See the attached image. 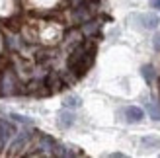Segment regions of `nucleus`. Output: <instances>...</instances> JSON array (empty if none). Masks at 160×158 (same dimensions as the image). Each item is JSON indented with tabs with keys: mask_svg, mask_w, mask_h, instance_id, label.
I'll use <instances>...</instances> for the list:
<instances>
[{
	"mask_svg": "<svg viewBox=\"0 0 160 158\" xmlns=\"http://www.w3.org/2000/svg\"><path fill=\"white\" fill-rule=\"evenodd\" d=\"M31 137H33V133H31V131H22L20 135L16 137V141L10 145V151H8V154H20V151L29 143Z\"/></svg>",
	"mask_w": 160,
	"mask_h": 158,
	"instance_id": "1",
	"label": "nucleus"
},
{
	"mask_svg": "<svg viewBox=\"0 0 160 158\" xmlns=\"http://www.w3.org/2000/svg\"><path fill=\"white\" fill-rule=\"evenodd\" d=\"M123 115H125V121L127 123H141L142 117H145V111L137 106H127L123 109Z\"/></svg>",
	"mask_w": 160,
	"mask_h": 158,
	"instance_id": "2",
	"label": "nucleus"
},
{
	"mask_svg": "<svg viewBox=\"0 0 160 158\" xmlns=\"http://www.w3.org/2000/svg\"><path fill=\"white\" fill-rule=\"evenodd\" d=\"M57 123H59L61 129L72 127V125H74V113L68 111V107H65L62 111H59V115H57Z\"/></svg>",
	"mask_w": 160,
	"mask_h": 158,
	"instance_id": "3",
	"label": "nucleus"
},
{
	"mask_svg": "<svg viewBox=\"0 0 160 158\" xmlns=\"http://www.w3.org/2000/svg\"><path fill=\"white\" fill-rule=\"evenodd\" d=\"M137 22H141V27L142 29H154L160 23L158 16H154V14H139L137 16Z\"/></svg>",
	"mask_w": 160,
	"mask_h": 158,
	"instance_id": "4",
	"label": "nucleus"
},
{
	"mask_svg": "<svg viewBox=\"0 0 160 158\" xmlns=\"http://www.w3.org/2000/svg\"><path fill=\"white\" fill-rule=\"evenodd\" d=\"M14 133H16L14 125H10L8 121H0V148H2L8 141L14 137Z\"/></svg>",
	"mask_w": 160,
	"mask_h": 158,
	"instance_id": "5",
	"label": "nucleus"
},
{
	"mask_svg": "<svg viewBox=\"0 0 160 158\" xmlns=\"http://www.w3.org/2000/svg\"><path fill=\"white\" fill-rule=\"evenodd\" d=\"M80 29H82V33L86 35V37H94L96 33H98V29H100V22H96V20H88L86 23H82V27H80Z\"/></svg>",
	"mask_w": 160,
	"mask_h": 158,
	"instance_id": "6",
	"label": "nucleus"
},
{
	"mask_svg": "<svg viewBox=\"0 0 160 158\" xmlns=\"http://www.w3.org/2000/svg\"><path fill=\"white\" fill-rule=\"evenodd\" d=\"M141 145H142V148H147V151H156V148H160V137H154V135L142 137Z\"/></svg>",
	"mask_w": 160,
	"mask_h": 158,
	"instance_id": "7",
	"label": "nucleus"
},
{
	"mask_svg": "<svg viewBox=\"0 0 160 158\" xmlns=\"http://www.w3.org/2000/svg\"><path fill=\"white\" fill-rule=\"evenodd\" d=\"M141 74H142V78H145V82H147V84H152V82H154V78H156V72H154V68L150 67V65L141 67Z\"/></svg>",
	"mask_w": 160,
	"mask_h": 158,
	"instance_id": "8",
	"label": "nucleus"
},
{
	"mask_svg": "<svg viewBox=\"0 0 160 158\" xmlns=\"http://www.w3.org/2000/svg\"><path fill=\"white\" fill-rule=\"evenodd\" d=\"M147 111L150 115V119L160 121V104H156V101H147Z\"/></svg>",
	"mask_w": 160,
	"mask_h": 158,
	"instance_id": "9",
	"label": "nucleus"
},
{
	"mask_svg": "<svg viewBox=\"0 0 160 158\" xmlns=\"http://www.w3.org/2000/svg\"><path fill=\"white\" fill-rule=\"evenodd\" d=\"M62 106L65 107H80L82 106V100H80L78 96H67L65 101H62Z\"/></svg>",
	"mask_w": 160,
	"mask_h": 158,
	"instance_id": "10",
	"label": "nucleus"
},
{
	"mask_svg": "<svg viewBox=\"0 0 160 158\" xmlns=\"http://www.w3.org/2000/svg\"><path fill=\"white\" fill-rule=\"evenodd\" d=\"M152 47H154V51L160 53V31H156L154 37H152Z\"/></svg>",
	"mask_w": 160,
	"mask_h": 158,
	"instance_id": "11",
	"label": "nucleus"
},
{
	"mask_svg": "<svg viewBox=\"0 0 160 158\" xmlns=\"http://www.w3.org/2000/svg\"><path fill=\"white\" fill-rule=\"evenodd\" d=\"M10 117H12V119H16V121H22V123H28V125H31V121L28 119V117H22V115H16V113H12Z\"/></svg>",
	"mask_w": 160,
	"mask_h": 158,
	"instance_id": "12",
	"label": "nucleus"
},
{
	"mask_svg": "<svg viewBox=\"0 0 160 158\" xmlns=\"http://www.w3.org/2000/svg\"><path fill=\"white\" fill-rule=\"evenodd\" d=\"M150 2V8H154V10H160V0H148Z\"/></svg>",
	"mask_w": 160,
	"mask_h": 158,
	"instance_id": "13",
	"label": "nucleus"
},
{
	"mask_svg": "<svg viewBox=\"0 0 160 158\" xmlns=\"http://www.w3.org/2000/svg\"><path fill=\"white\" fill-rule=\"evenodd\" d=\"M109 156H111V158H123L125 154H123V152H113V154H109Z\"/></svg>",
	"mask_w": 160,
	"mask_h": 158,
	"instance_id": "14",
	"label": "nucleus"
}]
</instances>
